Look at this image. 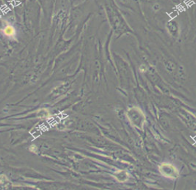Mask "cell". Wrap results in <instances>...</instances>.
Masks as SVG:
<instances>
[{
  "mask_svg": "<svg viewBox=\"0 0 196 190\" xmlns=\"http://www.w3.org/2000/svg\"><path fill=\"white\" fill-rule=\"evenodd\" d=\"M160 170H161L163 175H164L166 177H172V178L177 177V171L172 165L167 164H163L160 168Z\"/></svg>",
  "mask_w": 196,
  "mask_h": 190,
  "instance_id": "6da1fadb",
  "label": "cell"
},
{
  "mask_svg": "<svg viewBox=\"0 0 196 190\" xmlns=\"http://www.w3.org/2000/svg\"><path fill=\"white\" fill-rule=\"evenodd\" d=\"M3 32H4V34H5L6 36H13L15 33V29H14V28L11 25H8L6 26L4 29V30H3Z\"/></svg>",
  "mask_w": 196,
  "mask_h": 190,
  "instance_id": "7a4b0ae2",
  "label": "cell"
}]
</instances>
